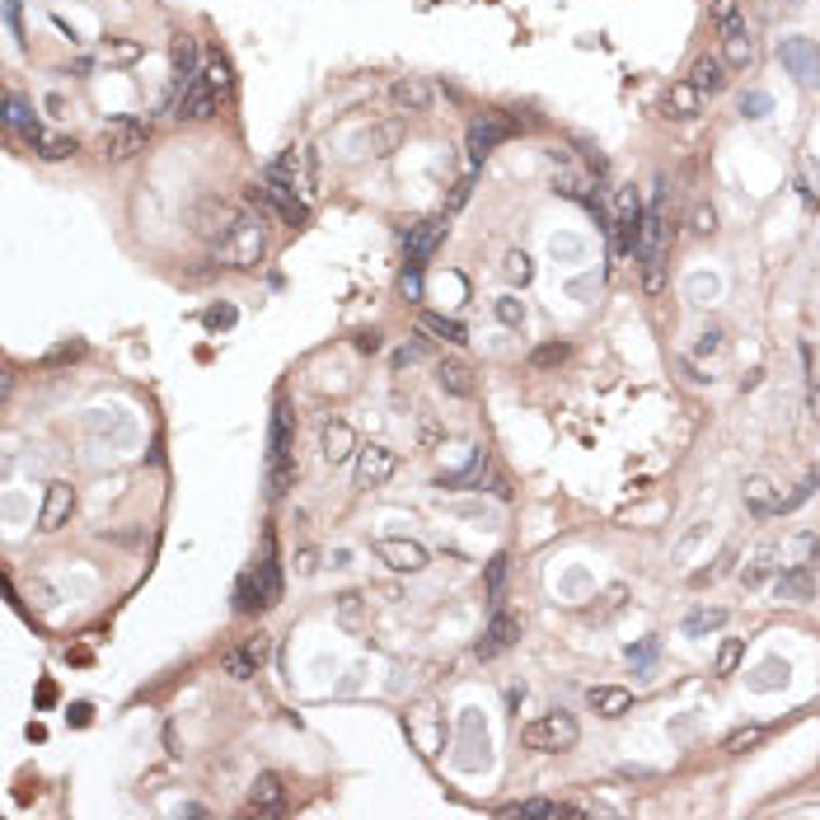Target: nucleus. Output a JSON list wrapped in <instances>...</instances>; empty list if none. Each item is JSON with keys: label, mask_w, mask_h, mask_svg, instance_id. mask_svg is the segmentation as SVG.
<instances>
[{"label": "nucleus", "mask_w": 820, "mask_h": 820, "mask_svg": "<svg viewBox=\"0 0 820 820\" xmlns=\"http://www.w3.org/2000/svg\"><path fill=\"white\" fill-rule=\"evenodd\" d=\"M296 432H291V408L277 403L272 413V450H268V479H272V497H286L296 488V450H291Z\"/></svg>", "instance_id": "obj_1"}, {"label": "nucleus", "mask_w": 820, "mask_h": 820, "mask_svg": "<svg viewBox=\"0 0 820 820\" xmlns=\"http://www.w3.org/2000/svg\"><path fill=\"white\" fill-rule=\"evenodd\" d=\"M188 225H193L197 239H207V244L220 249V244L244 225V211H239V202H230V197H202L193 207V216H188Z\"/></svg>", "instance_id": "obj_2"}, {"label": "nucleus", "mask_w": 820, "mask_h": 820, "mask_svg": "<svg viewBox=\"0 0 820 820\" xmlns=\"http://www.w3.org/2000/svg\"><path fill=\"white\" fill-rule=\"evenodd\" d=\"M577 736H582L577 717L558 708V712H544V717H535V722H525L521 727V746L525 750H572V746H577Z\"/></svg>", "instance_id": "obj_3"}, {"label": "nucleus", "mask_w": 820, "mask_h": 820, "mask_svg": "<svg viewBox=\"0 0 820 820\" xmlns=\"http://www.w3.org/2000/svg\"><path fill=\"white\" fill-rule=\"evenodd\" d=\"M146 136H151V122L146 117H113L104 132L94 136V151L99 160H132L136 151H146Z\"/></svg>", "instance_id": "obj_4"}, {"label": "nucleus", "mask_w": 820, "mask_h": 820, "mask_svg": "<svg viewBox=\"0 0 820 820\" xmlns=\"http://www.w3.org/2000/svg\"><path fill=\"white\" fill-rule=\"evenodd\" d=\"M263 249H268V230H263V220L244 216V225L220 244L216 254H220V263H230V268H258Z\"/></svg>", "instance_id": "obj_5"}, {"label": "nucleus", "mask_w": 820, "mask_h": 820, "mask_svg": "<svg viewBox=\"0 0 820 820\" xmlns=\"http://www.w3.org/2000/svg\"><path fill=\"white\" fill-rule=\"evenodd\" d=\"M778 61L797 75V85L807 90H820V47L811 38H783V47H778Z\"/></svg>", "instance_id": "obj_6"}, {"label": "nucleus", "mask_w": 820, "mask_h": 820, "mask_svg": "<svg viewBox=\"0 0 820 820\" xmlns=\"http://www.w3.org/2000/svg\"><path fill=\"white\" fill-rule=\"evenodd\" d=\"M394 469H399V455L389 445H361L357 450V483L361 488H380V483H389L394 479Z\"/></svg>", "instance_id": "obj_7"}, {"label": "nucleus", "mask_w": 820, "mask_h": 820, "mask_svg": "<svg viewBox=\"0 0 820 820\" xmlns=\"http://www.w3.org/2000/svg\"><path fill=\"white\" fill-rule=\"evenodd\" d=\"M511 132H516V122H506V117H497V113L474 117V122H469V155L483 160L488 151H497Z\"/></svg>", "instance_id": "obj_8"}, {"label": "nucleus", "mask_w": 820, "mask_h": 820, "mask_svg": "<svg viewBox=\"0 0 820 820\" xmlns=\"http://www.w3.org/2000/svg\"><path fill=\"white\" fill-rule=\"evenodd\" d=\"M389 104H394L399 113H432L436 90L427 85L422 75H403V80H394V85H389Z\"/></svg>", "instance_id": "obj_9"}, {"label": "nucleus", "mask_w": 820, "mask_h": 820, "mask_svg": "<svg viewBox=\"0 0 820 820\" xmlns=\"http://www.w3.org/2000/svg\"><path fill=\"white\" fill-rule=\"evenodd\" d=\"M755 56H760V47H755L750 29L741 24V19H731V24H722V61L731 71H750Z\"/></svg>", "instance_id": "obj_10"}, {"label": "nucleus", "mask_w": 820, "mask_h": 820, "mask_svg": "<svg viewBox=\"0 0 820 820\" xmlns=\"http://www.w3.org/2000/svg\"><path fill=\"white\" fill-rule=\"evenodd\" d=\"M375 558L380 563H389L394 572H422L427 567V548L418 544V539H375Z\"/></svg>", "instance_id": "obj_11"}, {"label": "nucleus", "mask_w": 820, "mask_h": 820, "mask_svg": "<svg viewBox=\"0 0 820 820\" xmlns=\"http://www.w3.org/2000/svg\"><path fill=\"white\" fill-rule=\"evenodd\" d=\"M516 638H521V619H516V614H506V609H497V614H492V624H488V633L479 638V656L492 661V656L506 652Z\"/></svg>", "instance_id": "obj_12"}, {"label": "nucleus", "mask_w": 820, "mask_h": 820, "mask_svg": "<svg viewBox=\"0 0 820 820\" xmlns=\"http://www.w3.org/2000/svg\"><path fill=\"white\" fill-rule=\"evenodd\" d=\"M286 802V783L281 773H258L249 788V816H277Z\"/></svg>", "instance_id": "obj_13"}, {"label": "nucleus", "mask_w": 820, "mask_h": 820, "mask_svg": "<svg viewBox=\"0 0 820 820\" xmlns=\"http://www.w3.org/2000/svg\"><path fill=\"white\" fill-rule=\"evenodd\" d=\"M71 511H75V488H71V483H52V488H47V502H43V516H38V530H43V535H52V530L66 525Z\"/></svg>", "instance_id": "obj_14"}, {"label": "nucleus", "mask_w": 820, "mask_h": 820, "mask_svg": "<svg viewBox=\"0 0 820 820\" xmlns=\"http://www.w3.org/2000/svg\"><path fill=\"white\" fill-rule=\"evenodd\" d=\"M441 239H445V211H441V216H427V220H418L413 230H408V263H422V258L432 254Z\"/></svg>", "instance_id": "obj_15"}, {"label": "nucleus", "mask_w": 820, "mask_h": 820, "mask_svg": "<svg viewBox=\"0 0 820 820\" xmlns=\"http://www.w3.org/2000/svg\"><path fill=\"white\" fill-rule=\"evenodd\" d=\"M216 99H220L216 90H207L202 80H193V85L183 90V99H178V113H174V117H178V122H207V117L216 113Z\"/></svg>", "instance_id": "obj_16"}, {"label": "nucleus", "mask_w": 820, "mask_h": 820, "mask_svg": "<svg viewBox=\"0 0 820 820\" xmlns=\"http://www.w3.org/2000/svg\"><path fill=\"white\" fill-rule=\"evenodd\" d=\"M319 450H324L328 464H342V460H352L361 445H357V432H352L347 422H328L324 436H319Z\"/></svg>", "instance_id": "obj_17"}, {"label": "nucleus", "mask_w": 820, "mask_h": 820, "mask_svg": "<svg viewBox=\"0 0 820 820\" xmlns=\"http://www.w3.org/2000/svg\"><path fill=\"white\" fill-rule=\"evenodd\" d=\"M773 558H783V567H811L820 563V530H802L783 548H773Z\"/></svg>", "instance_id": "obj_18"}, {"label": "nucleus", "mask_w": 820, "mask_h": 820, "mask_svg": "<svg viewBox=\"0 0 820 820\" xmlns=\"http://www.w3.org/2000/svg\"><path fill=\"white\" fill-rule=\"evenodd\" d=\"M436 384L445 389L450 399H474L479 394V380H474V371H469L464 361H441L436 366Z\"/></svg>", "instance_id": "obj_19"}, {"label": "nucleus", "mask_w": 820, "mask_h": 820, "mask_svg": "<svg viewBox=\"0 0 820 820\" xmlns=\"http://www.w3.org/2000/svg\"><path fill=\"white\" fill-rule=\"evenodd\" d=\"M169 61H174V80H178V90H188L193 80H197V38L178 33V38H174V47H169Z\"/></svg>", "instance_id": "obj_20"}, {"label": "nucleus", "mask_w": 820, "mask_h": 820, "mask_svg": "<svg viewBox=\"0 0 820 820\" xmlns=\"http://www.w3.org/2000/svg\"><path fill=\"white\" fill-rule=\"evenodd\" d=\"M586 703L596 708L600 717H624L633 708V689H624V685H600V689L586 694Z\"/></svg>", "instance_id": "obj_21"}, {"label": "nucleus", "mask_w": 820, "mask_h": 820, "mask_svg": "<svg viewBox=\"0 0 820 820\" xmlns=\"http://www.w3.org/2000/svg\"><path fill=\"white\" fill-rule=\"evenodd\" d=\"M699 108H703V94L689 85V80H675V85L666 90V117H699Z\"/></svg>", "instance_id": "obj_22"}, {"label": "nucleus", "mask_w": 820, "mask_h": 820, "mask_svg": "<svg viewBox=\"0 0 820 820\" xmlns=\"http://www.w3.org/2000/svg\"><path fill=\"white\" fill-rule=\"evenodd\" d=\"M689 85L699 94H717L727 85V61L722 56H699V61H694V71H689Z\"/></svg>", "instance_id": "obj_23"}, {"label": "nucleus", "mask_w": 820, "mask_h": 820, "mask_svg": "<svg viewBox=\"0 0 820 820\" xmlns=\"http://www.w3.org/2000/svg\"><path fill=\"white\" fill-rule=\"evenodd\" d=\"M258 577V591H263V605H281V572H277V558H272V535H268V548H263V563L254 567Z\"/></svg>", "instance_id": "obj_24"}, {"label": "nucleus", "mask_w": 820, "mask_h": 820, "mask_svg": "<svg viewBox=\"0 0 820 820\" xmlns=\"http://www.w3.org/2000/svg\"><path fill=\"white\" fill-rule=\"evenodd\" d=\"M816 596V582H811V567H783V577H778V600H792L802 605Z\"/></svg>", "instance_id": "obj_25"}, {"label": "nucleus", "mask_w": 820, "mask_h": 820, "mask_svg": "<svg viewBox=\"0 0 820 820\" xmlns=\"http://www.w3.org/2000/svg\"><path fill=\"white\" fill-rule=\"evenodd\" d=\"M24 141L43 160H66V155H75V136H56V132H43V127H29Z\"/></svg>", "instance_id": "obj_26"}, {"label": "nucleus", "mask_w": 820, "mask_h": 820, "mask_svg": "<svg viewBox=\"0 0 820 820\" xmlns=\"http://www.w3.org/2000/svg\"><path fill=\"white\" fill-rule=\"evenodd\" d=\"M553 193H563V197H572V202H600L596 193H591V178L582 174V169H572V164H563L558 174H553Z\"/></svg>", "instance_id": "obj_27"}, {"label": "nucleus", "mask_w": 820, "mask_h": 820, "mask_svg": "<svg viewBox=\"0 0 820 820\" xmlns=\"http://www.w3.org/2000/svg\"><path fill=\"white\" fill-rule=\"evenodd\" d=\"M741 492H746V506L755 511V516H778V492H773V483H769V479L755 474V479H746V488H741Z\"/></svg>", "instance_id": "obj_28"}, {"label": "nucleus", "mask_w": 820, "mask_h": 820, "mask_svg": "<svg viewBox=\"0 0 820 820\" xmlns=\"http://www.w3.org/2000/svg\"><path fill=\"white\" fill-rule=\"evenodd\" d=\"M418 328H422V333H432V338H441V342H464V324L445 319V315H418Z\"/></svg>", "instance_id": "obj_29"}, {"label": "nucleus", "mask_w": 820, "mask_h": 820, "mask_svg": "<svg viewBox=\"0 0 820 820\" xmlns=\"http://www.w3.org/2000/svg\"><path fill=\"white\" fill-rule=\"evenodd\" d=\"M235 609H239V614L268 609V605H263V591H258V577H254V572H244V577H239V586H235Z\"/></svg>", "instance_id": "obj_30"}, {"label": "nucleus", "mask_w": 820, "mask_h": 820, "mask_svg": "<svg viewBox=\"0 0 820 820\" xmlns=\"http://www.w3.org/2000/svg\"><path fill=\"white\" fill-rule=\"evenodd\" d=\"M502 816H548V820H558V816H586V811L563 807V802H516V807H506Z\"/></svg>", "instance_id": "obj_31"}, {"label": "nucleus", "mask_w": 820, "mask_h": 820, "mask_svg": "<svg viewBox=\"0 0 820 820\" xmlns=\"http://www.w3.org/2000/svg\"><path fill=\"white\" fill-rule=\"evenodd\" d=\"M5 122H10V127H14L19 136H24L29 127H38L33 108H29V104H24V99H19V94H5Z\"/></svg>", "instance_id": "obj_32"}, {"label": "nucleus", "mask_w": 820, "mask_h": 820, "mask_svg": "<svg viewBox=\"0 0 820 820\" xmlns=\"http://www.w3.org/2000/svg\"><path fill=\"white\" fill-rule=\"evenodd\" d=\"M502 272H506V281H511V286H525L530 277H535V263H530V254H525V249H511V254H506V263H502Z\"/></svg>", "instance_id": "obj_33"}, {"label": "nucleus", "mask_w": 820, "mask_h": 820, "mask_svg": "<svg viewBox=\"0 0 820 820\" xmlns=\"http://www.w3.org/2000/svg\"><path fill=\"white\" fill-rule=\"evenodd\" d=\"M220 670L235 675V680H249V675H258V661L249 656V647H239V652H225L220 656Z\"/></svg>", "instance_id": "obj_34"}, {"label": "nucleus", "mask_w": 820, "mask_h": 820, "mask_svg": "<svg viewBox=\"0 0 820 820\" xmlns=\"http://www.w3.org/2000/svg\"><path fill=\"white\" fill-rule=\"evenodd\" d=\"M197 80H202L207 90L225 94V90H230V61H225V56H211L207 66H202V75H197Z\"/></svg>", "instance_id": "obj_35"}, {"label": "nucleus", "mask_w": 820, "mask_h": 820, "mask_svg": "<svg viewBox=\"0 0 820 820\" xmlns=\"http://www.w3.org/2000/svg\"><path fill=\"white\" fill-rule=\"evenodd\" d=\"M643 291H647V296H661V291H666L661 254H643Z\"/></svg>", "instance_id": "obj_36"}, {"label": "nucleus", "mask_w": 820, "mask_h": 820, "mask_svg": "<svg viewBox=\"0 0 820 820\" xmlns=\"http://www.w3.org/2000/svg\"><path fill=\"white\" fill-rule=\"evenodd\" d=\"M722 624H727V609H694L689 619H685V633L699 638V633H712V628H722Z\"/></svg>", "instance_id": "obj_37"}, {"label": "nucleus", "mask_w": 820, "mask_h": 820, "mask_svg": "<svg viewBox=\"0 0 820 820\" xmlns=\"http://www.w3.org/2000/svg\"><path fill=\"white\" fill-rule=\"evenodd\" d=\"M563 361H567V342H544V347L530 352V366H535V371H553V366H563Z\"/></svg>", "instance_id": "obj_38"}, {"label": "nucleus", "mask_w": 820, "mask_h": 820, "mask_svg": "<svg viewBox=\"0 0 820 820\" xmlns=\"http://www.w3.org/2000/svg\"><path fill=\"white\" fill-rule=\"evenodd\" d=\"M750 685H755V689H778V685H788V661H778V656H773V661H764L760 670H755Z\"/></svg>", "instance_id": "obj_39"}, {"label": "nucleus", "mask_w": 820, "mask_h": 820, "mask_svg": "<svg viewBox=\"0 0 820 820\" xmlns=\"http://www.w3.org/2000/svg\"><path fill=\"white\" fill-rule=\"evenodd\" d=\"M366 146H371V155H389L399 146V122H384V127H375L371 136H366Z\"/></svg>", "instance_id": "obj_40"}, {"label": "nucleus", "mask_w": 820, "mask_h": 820, "mask_svg": "<svg viewBox=\"0 0 820 820\" xmlns=\"http://www.w3.org/2000/svg\"><path fill=\"white\" fill-rule=\"evenodd\" d=\"M741 656H746V643L741 638H727L722 647H717V675H731L736 666H741Z\"/></svg>", "instance_id": "obj_41"}, {"label": "nucleus", "mask_w": 820, "mask_h": 820, "mask_svg": "<svg viewBox=\"0 0 820 820\" xmlns=\"http://www.w3.org/2000/svg\"><path fill=\"white\" fill-rule=\"evenodd\" d=\"M760 741H764V727H741V731H731V736H727V746H722V750H727V755H746L750 746H760Z\"/></svg>", "instance_id": "obj_42"}, {"label": "nucleus", "mask_w": 820, "mask_h": 820, "mask_svg": "<svg viewBox=\"0 0 820 820\" xmlns=\"http://www.w3.org/2000/svg\"><path fill=\"white\" fill-rule=\"evenodd\" d=\"M816 483H820V479H816V474H807L802 483H797V488L788 492V497H778V516H783V511H792V506H802V502L811 497V492H816Z\"/></svg>", "instance_id": "obj_43"}, {"label": "nucleus", "mask_w": 820, "mask_h": 820, "mask_svg": "<svg viewBox=\"0 0 820 820\" xmlns=\"http://www.w3.org/2000/svg\"><path fill=\"white\" fill-rule=\"evenodd\" d=\"M497 319H502L506 328H521V324H525V300L502 296V300H497Z\"/></svg>", "instance_id": "obj_44"}, {"label": "nucleus", "mask_w": 820, "mask_h": 820, "mask_svg": "<svg viewBox=\"0 0 820 820\" xmlns=\"http://www.w3.org/2000/svg\"><path fill=\"white\" fill-rule=\"evenodd\" d=\"M769 108H773V99H769L764 90H750V94H741V113H746V117H764Z\"/></svg>", "instance_id": "obj_45"}, {"label": "nucleus", "mask_w": 820, "mask_h": 820, "mask_svg": "<svg viewBox=\"0 0 820 820\" xmlns=\"http://www.w3.org/2000/svg\"><path fill=\"white\" fill-rule=\"evenodd\" d=\"M483 464H488V455L479 450V455H474V464H469L464 474H450V479H441V488H464V483H474V479L483 474Z\"/></svg>", "instance_id": "obj_46"}, {"label": "nucleus", "mask_w": 820, "mask_h": 820, "mask_svg": "<svg viewBox=\"0 0 820 820\" xmlns=\"http://www.w3.org/2000/svg\"><path fill=\"white\" fill-rule=\"evenodd\" d=\"M717 352H722V333H717V328H703L699 342H694V357H717Z\"/></svg>", "instance_id": "obj_47"}, {"label": "nucleus", "mask_w": 820, "mask_h": 820, "mask_svg": "<svg viewBox=\"0 0 820 820\" xmlns=\"http://www.w3.org/2000/svg\"><path fill=\"white\" fill-rule=\"evenodd\" d=\"M469 193H474V174H464V178L455 183V193H450V202H445V216H450V211H460L464 202H469Z\"/></svg>", "instance_id": "obj_48"}, {"label": "nucleus", "mask_w": 820, "mask_h": 820, "mask_svg": "<svg viewBox=\"0 0 820 820\" xmlns=\"http://www.w3.org/2000/svg\"><path fill=\"white\" fill-rule=\"evenodd\" d=\"M624 216H643V202H638L633 188H619V216H614V220H624Z\"/></svg>", "instance_id": "obj_49"}, {"label": "nucleus", "mask_w": 820, "mask_h": 820, "mask_svg": "<svg viewBox=\"0 0 820 820\" xmlns=\"http://www.w3.org/2000/svg\"><path fill=\"white\" fill-rule=\"evenodd\" d=\"M502 582H506V558L497 553V558L488 563V591H492V596H497V591H502Z\"/></svg>", "instance_id": "obj_50"}, {"label": "nucleus", "mask_w": 820, "mask_h": 820, "mask_svg": "<svg viewBox=\"0 0 820 820\" xmlns=\"http://www.w3.org/2000/svg\"><path fill=\"white\" fill-rule=\"evenodd\" d=\"M712 19L717 24H731V19H741V5L736 0H712Z\"/></svg>", "instance_id": "obj_51"}, {"label": "nucleus", "mask_w": 820, "mask_h": 820, "mask_svg": "<svg viewBox=\"0 0 820 820\" xmlns=\"http://www.w3.org/2000/svg\"><path fill=\"white\" fill-rule=\"evenodd\" d=\"M712 230H717V211L699 207V211H694V235H712Z\"/></svg>", "instance_id": "obj_52"}, {"label": "nucleus", "mask_w": 820, "mask_h": 820, "mask_svg": "<svg viewBox=\"0 0 820 820\" xmlns=\"http://www.w3.org/2000/svg\"><path fill=\"white\" fill-rule=\"evenodd\" d=\"M403 296H408V300H418V296H422V277H418V263H408V272H403Z\"/></svg>", "instance_id": "obj_53"}, {"label": "nucleus", "mask_w": 820, "mask_h": 820, "mask_svg": "<svg viewBox=\"0 0 820 820\" xmlns=\"http://www.w3.org/2000/svg\"><path fill=\"white\" fill-rule=\"evenodd\" d=\"M230 324H235L230 305H216V310H207V328H230Z\"/></svg>", "instance_id": "obj_54"}, {"label": "nucleus", "mask_w": 820, "mask_h": 820, "mask_svg": "<svg viewBox=\"0 0 820 820\" xmlns=\"http://www.w3.org/2000/svg\"><path fill=\"white\" fill-rule=\"evenodd\" d=\"M315 567H319V553H315V548H300V553H296V572H300V577H310Z\"/></svg>", "instance_id": "obj_55"}, {"label": "nucleus", "mask_w": 820, "mask_h": 820, "mask_svg": "<svg viewBox=\"0 0 820 820\" xmlns=\"http://www.w3.org/2000/svg\"><path fill=\"white\" fill-rule=\"evenodd\" d=\"M244 647H249V656H254V661L263 666V656H268V633H258V638H249Z\"/></svg>", "instance_id": "obj_56"}, {"label": "nucleus", "mask_w": 820, "mask_h": 820, "mask_svg": "<svg viewBox=\"0 0 820 820\" xmlns=\"http://www.w3.org/2000/svg\"><path fill=\"white\" fill-rule=\"evenodd\" d=\"M29 596H38V600H33L38 609H52V591H47L43 582H33V586H29Z\"/></svg>", "instance_id": "obj_57"}, {"label": "nucleus", "mask_w": 820, "mask_h": 820, "mask_svg": "<svg viewBox=\"0 0 820 820\" xmlns=\"http://www.w3.org/2000/svg\"><path fill=\"white\" fill-rule=\"evenodd\" d=\"M5 24H10L14 38H19V0H5Z\"/></svg>", "instance_id": "obj_58"}, {"label": "nucleus", "mask_w": 820, "mask_h": 820, "mask_svg": "<svg viewBox=\"0 0 820 820\" xmlns=\"http://www.w3.org/2000/svg\"><path fill=\"white\" fill-rule=\"evenodd\" d=\"M357 347H361V352H380V333H361Z\"/></svg>", "instance_id": "obj_59"}, {"label": "nucleus", "mask_w": 820, "mask_h": 820, "mask_svg": "<svg viewBox=\"0 0 820 820\" xmlns=\"http://www.w3.org/2000/svg\"><path fill=\"white\" fill-rule=\"evenodd\" d=\"M71 717H75L80 727H85V722H90V703H75V708H71Z\"/></svg>", "instance_id": "obj_60"}, {"label": "nucleus", "mask_w": 820, "mask_h": 820, "mask_svg": "<svg viewBox=\"0 0 820 820\" xmlns=\"http://www.w3.org/2000/svg\"><path fill=\"white\" fill-rule=\"evenodd\" d=\"M811 408H816V418H820V384L811 389Z\"/></svg>", "instance_id": "obj_61"}]
</instances>
